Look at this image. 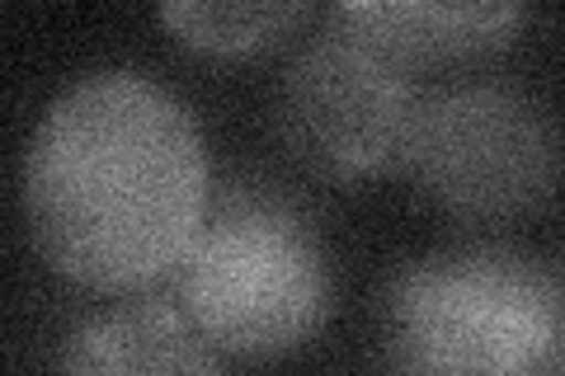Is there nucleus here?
I'll use <instances>...</instances> for the list:
<instances>
[{
    "mask_svg": "<svg viewBox=\"0 0 565 376\" xmlns=\"http://www.w3.org/2000/svg\"><path fill=\"white\" fill-rule=\"evenodd\" d=\"M527 0H340L334 24L411 76L467 71L514 47Z\"/></svg>",
    "mask_w": 565,
    "mask_h": 376,
    "instance_id": "6",
    "label": "nucleus"
},
{
    "mask_svg": "<svg viewBox=\"0 0 565 376\" xmlns=\"http://www.w3.org/2000/svg\"><path fill=\"white\" fill-rule=\"evenodd\" d=\"M174 307L222 357L274 363L307 348L330 315V259L302 207L274 189L207 198L184 259Z\"/></svg>",
    "mask_w": 565,
    "mask_h": 376,
    "instance_id": "3",
    "label": "nucleus"
},
{
    "mask_svg": "<svg viewBox=\"0 0 565 376\" xmlns=\"http://www.w3.org/2000/svg\"><path fill=\"white\" fill-rule=\"evenodd\" d=\"M419 85L349 29H326L292 57L278 89V137L307 174L363 184L396 170Z\"/></svg>",
    "mask_w": 565,
    "mask_h": 376,
    "instance_id": "5",
    "label": "nucleus"
},
{
    "mask_svg": "<svg viewBox=\"0 0 565 376\" xmlns=\"http://www.w3.org/2000/svg\"><path fill=\"white\" fill-rule=\"evenodd\" d=\"M57 363L81 376H161V372H217L226 357L189 325L174 301H114L76 320Z\"/></svg>",
    "mask_w": 565,
    "mask_h": 376,
    "instance_id": "7",
    "label": "nucleus"
},
{
    "mask_svg": "<svg viewBox=\"0 0 565 376\" xmlns=\"http://www.w3.org/2000/svg\"><path fill=\"white\" fill-rule=\"evenodd\" d=\"M311 0H161V20L189 52L245 62L302 29Z\"/></svg>",
    "mask_w": 565,
    "mask_h": 376,
    "instance_id": "8",
    "label": "nucleus"
},
{
    "mask_svg": "<svg viewBox=\"0 0 565 376\" xmlns=\"http://www.w3.org/2000/svg\"><path fill=\"white\" fill-rule=\"evenodd\" d=\"M386 357L424 376H552L565 363L556 264L457 245L401 268L382 307Z\"/></svg>",
    "mask_w": 565,
    "mask_h": 376,
    "instance_id": "2",
    "label": "nucleus"
},
{
    "mask_svg": "<svg viewBox=\"0 0 565 376\" xmlns=\"http://www.w3.org/2000/svg\"><path fill=\"white\" fill-rule=\"evenodd\" d=\"M396 170L452 222L509 226L556 193V122L514 85L419 89Z\"/></svg>",
    "mask_w": 565,
    "mask_h": 376,
    "instance_id": "4",
    "label": "nucleus"
},
{
    "mask_svg": "<svg viewBox=\"0 0 565 376\" xmlns=\"http://www.w3.org/2000/svg\"><path fill=\"white\" fill-rule=\"evenodd\" d=\"M207 198L199 122L137 71H99L62 89L24 155V217L39 255L104 297L166 282Z\"/></svg>",
    "mask_w": 565,
    "mask_h": 376,
    "instance_id": "1",
    "label": "nucleus"
}]
</instances>
